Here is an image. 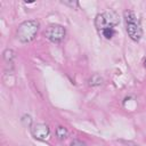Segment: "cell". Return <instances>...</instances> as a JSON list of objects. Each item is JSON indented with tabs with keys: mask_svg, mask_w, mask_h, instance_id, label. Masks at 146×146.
<instances>
[{
	"mask_svg": "<svg viewBox=\"0 0 146 146\" xmlns=\"http://www.w3.org/2000/svg\"><path fill=\"white\" fill-rule=\"evenodd\" d=\"M39 26H40V24L35 19H30V21H25V22L21 23L18 29H17L18 40L23 43H27V42L33 41L36 36Z\"/></svg>",
	"mask_w": 146,
	"mask_h": 146,
	"instance_id": "6da1fadb",
	"label": "cell"
},
{
	"mask_svg": "<svg viewBox=\"0 0 146 146\" xmlns=\"http://www.w3.org/2000/svg\"><path fill=\"white\" fill-rule=\"evenodd\" d=\"M123 18L125 22V29H127V33L130 36L131 40L133 41H139L143 36V30L137 21V17L135 15L133 11L131 10H125L123 14Z\"/></svg>",
	"mask_w": 146,
	"mask_h": 146,
	"instance_id": "7a4b0ae2",
	"label": "cell"
},
{
	"mask_svg": "<svg viewBox=\"0 0 146 146\" xmlns=\"http://www.w3.org/2000/svg\"><path fill=\"white\" fill-rule=\"evenodd\" d=\"M120 22L119 16L114 11H105L102 14H98L95 18V26L98 30L99 33H102L106 29L114 27Z\"/></svg>",
	"mask_w": 146,
	"mask_h": 146,
	"instance_id": "3957f363",
	"label": "cell"
},
{
	"mask_svg": "<svg viewBox=\"0 0 146 146\" xmlns=\"http://www.w3.org/2000/svg\"><path fill=\"white\" fill-rule=\"evenodd\" d=\"M43 35L51 42L54 43H59L60 41L64 40L65 35H66V30L64 26L62 25H58V24H52V25H49L44 32H43Z\"/></svg>",
	"mask_w": 146,
	"mask_h": 146,
	"instance_id": "277c9868",
	"label": "cell"
},
{
	"mask_svg": "<svg viewBox=\"0 0 146 146\" xmlns=\"http://www.w3.org/2000/svg\"><path fill=\"white\" fill-rule=\"evenodd\" d=\"M32 136L38 140H46L50 135L49 127L44 123H36L31 128Z\"/></svg>",
	"mask_w": 146,
	"mask_h": 146,
	"instance_id": "5b68a950",
	"label": "cell"
},
{
	"mask_svg": "<svg viewBox=\"0 0 146 146\" xmlns=\"http://www.w3.org/2000/svg\"><path fill=\"white\" fill-rule=\"evenodd\" d=\"M67 135H68V132H67V129H66L65 127L59 125V127L56 129V136L58 137V139L63 140V139H65V138L67 137Z\"/></svg>",
	"mask_w": 146,
	"mask_h": 146,
	"instance_id": "8992f818",
	"label": "cell"
},
{
	"mask_svg": "<svg viewBox=\"0 0 146 146\" xmlns=\"http://www.w3.org/2000/svg\"><path fill=\"white\" fill-rule=\"evenodd\" d=\"M102 83H103V79H102L100 75H98V74H94V75L89 79V84L92 86V87L99 86V84H102Z\"/></svg>",
	"mask_w": 146,
	"mask_h": 146,
	"instance_id": "52a82bcc",
	"label": "cell"
},
{
	"mask_svg": "<svg viewBox=\"0 0 146 146\" xmlns=\"http://www.w3.org/2000/svg\"><path fill=\"white\" fill-rule=\"evenodd\" d=\"M14 57H15V52H14L11 49H6V50L3 51V58H5V60H6L7 63L10 64V63L13 62Z\"/></svg>",
	"mask_w": 146,
	"mask_h": 146,
	"instance_id": "ba28073f",
	"label": "cell"
},
{
	"mask_svg": "<svg viewBox=\"0 0 146 146\" xmlns=\"http://www.w3.org/2000/svg\"><path fill=\"white\" fill-rule=\"evenodd\" d=\"M103 36H105L106 39H112V36L115 34V31H114V27H111V29H106L104 30L102 33H100Z\"/></svg>",
	"mask_w": 146,
	"mask_h": 146,
	"instance_id": "9c48e42d",
	"label": "cell"
},
{
	"mask_svg": "<svg viewBox=\"0 0 146 146\" xmlns=\"http://www.w3.org/2000/svg\"><path fill=\"white\" fill-rule=\"evenodd\" d=\"M71 146H86V144L79 139H74L72 143H71Z\"/></svg>",
	"mask_w": 146,
	"mask_h": 146,
	"instance_id": "30bf717a",
	"label": "cell"
},
{
	"mask_svg": "<svg viewBox=\"0 0 146 146\" xmlns=\"http://www.w3.org/2000/svg\"><path fill=\"white\" fill-rule=\"evenodd\" d=\"M63 3H64V5H67V6H71L72 8L79 6V3H78L76 1H63Z\"/></svg>",
	"mask_w": 146,
	"mask_h": 146,
	"instance_id": "8fae6325",
	"label": "cell"
},
{
	"mask_svg": "<svg viewBox=\"0 0 146 146\" xmlns=\"http://www.w3.org/2000/svg\"><path fill=\"white\" fill-rule=\"evenodd\" d=\"M144 66H145V67H146V58H145V59H144Z\"/></svg>",
	"mask_w": 146,
	"mask_h": 146,
	"instance_id": "7c38bea8",
	"label": "cell"
}]
</instances>
